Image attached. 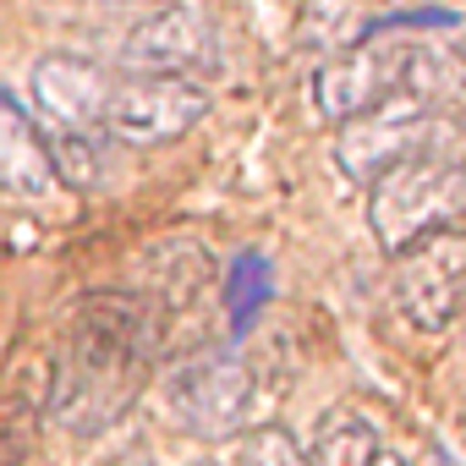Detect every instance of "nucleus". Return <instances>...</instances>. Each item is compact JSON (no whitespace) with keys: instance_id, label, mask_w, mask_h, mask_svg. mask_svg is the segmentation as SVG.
<instances>
[{"instance_id":"nucleus-10","label":"nucleus","mask_w":466,"mask_h":466,"mask_svg":"<svg viewBox=\"0 0 466 466\" xmlns=\"http://www.w3.org/2000/svg\"><path fill=\"white\" fill-rule=\"evenodd\" d=\"M61 181H56V165H50V148H45V132L28 121V110L0 88V192L12 198H50Z\"/></svg>"},{"instance_id":"nucleus-18","label":"nucleus","mask_w":466,"mask_h":466,"mask_svg":"<svg viewBox=\"0 0 466 466\" xmlns=\"http://www.w3.org/2000/svg\"><path fill=\"white\" fill-rule=\"evenodd\" d=\"M450 50H455V66H461V77H466V34H461V39H455Z\"/></svg>"},{"instance_id":"nucleus-19","label":"nucleus","mask_w":466,"mask_h":466,"mask_svg":"<svg viewBox=\"0 0 466 466\" xmlns=\"http://www.w3.org/2000/svg\"><path fill=\"white\" fill-rule=\"evenodd\" d=\"M373 466H406V461H400V455H379Z\"/></svg>"},{"instance_id":"nucleus-13","label":"nucleus","mask_w":466,"mask_h":466,"mask_svg":"<svg viewBox=\"0 0 466 466\" xmlns=\"http://www.w3.org/2000/svg\"><path fill=\"white\" fill-rule=\"evenodd\" d=\"M373 28L368 17V0H302V17H297V45L319 61L362 45Z\"/></svg>"},{"instance_id":"nucleus-2","label":"nucleus","mask_w":466,"mask_h":466,"mask_svg":"<svg viewBox=\"0 0 466 466\" xmlns=\"http://www.w3.org/2000/svg\"><path fill=\"white\" fill-rule=\"evenodd\" d=\"M444 23H450L444 12L390 17V23H373L362 45L319 61V72H313V105H319V116L335 121V127H346V121H357V116L400 99L406 77H411V50H417L411 28H444Z\"/></svg>"},{"instance_id":"nucleus-7","label":"nucleus","mask_w":466,"mask_h":466,"mask_svg":"<svg viewBox=\"0 0 466 466\" xmlns=\"http://www.w3.org/2000/svg\"><path fill=\"white\" fill-rule=\"evenodd\" d=\"M208 116V94L192 77H121L105 105V137L127 148H165Z\"/></svg>"},{"instance_id":"nucleus-6","label":"nucleus","mask_w":466,"mask_h":466,"mask_svg":"<svg viewBox=\"0 0 466 466\" xmlns=\"http://www.w3.org/2000/svg\"><path fill=\"white\" fill-rule=\"evenodd\" d=\"M395 308L411 329L439 335L466 313V230H439V237L406 248L395 258Z\"/></svg>"},{"instance_id":"nucleus-8","label":"nucleus","mask_w":466,"mask_h":466,"mask_svg":"<svg viewBox=\"0 0 466 466\" xmlns=\"http://www.w3.org/2000/svg\"><path fill=\"white\" fill-rule=\"evenodd\" d=\"M219 56L214 23L187 6V0H170V6H154L143 23H132V34L121 39V66L127 77H192L208 72Z\"/></svg>"},{"instance_id":"nucleus-12","label":"nucleus","mask_w":466,"mask_h":466,"mask_svg":"<svg viewBox=\"0 0 466 466\" xmlns=\"http://www.w3.org/2000/svg\"><path fill=\"white\" fill-rule=\"evenodd\" d=\"M203 280H208V253H203V242H192V237H165V242H154V248L143 253V297H148L159 313L192 302V297L203 291Z\"/></svg>"},{"instance_id":"nucleus-11","label":"nucleus","mask_w":466,"mask_h":466,"mask_svg":"<svg viewBox=\"0 0 466 466\" xmlns=\"http://www.w3.org/2000/svg\"><path fill=\"white\" fill-rule=\"evenodd\" d=\"M50 417V368L23 362L0 390V466H23Z\"/></svg>"},{"instance_id":"nucleus-17","label":"nucleus","mask_w":466,"mask_h":466,"mask_svg":"<svg viewBox=\"0 0 466 466\" xmlns=\"http://www.w3.org/2000/svg\"><path fill=\"white\" fill-rule=\"evenodd\" d=\"M225 297H230V313H237V324H248V313L269 297V269H264V258H258V253H248L237 269H230Z\"/></svg>"},{"instance_id":"nucleus-16","label":"nucleus","mask_w":466,"mask_h":466,"mask_svg":"<svg viewBox=\"0 0 466 466\" xmlns=\"http://www.w3.org/2000/svg\"><path fill=\"white\" fill-rule=\"evenodd\" d=\"M242 466H308V455L297 450V439L286 428L264 422V428H253L242 439Z\"/></svg>"},{"instance_id":"nucleus-21","label":"nucleus","mask_w":466,"mask_h":466,"mask_svg":"<svg viewBox=\"0 0 466 466\" xmlns=\"http://www.w3.org/2000/svg\"><path fill=\"white\" fill-rule=\"evenodd\" d=\"M192 466H214V461H192Z\"/></svg>"},{"instance_id":"nucleus-15","label":"nucleus","mask_w":466,"mask_h":466,"mask_svg":"<svg viewBox=\"0 0 466 466\" xmlns=\"http://www.w3.org/2000/svg\"><path fill=\"white\" fill-rule=\"evenodd\" d=\"M45 148H50V165H56L61 187H77V192L99 187V176H105L99 132H45Z\"/></svg>"},{"instance_id":"nucleus-1","label":"nucleus","mask_w":466,"mask_h":466,"mask_svg":"<svg viewBox=\"0 0 466 466\" xmlns=\"http://www.w3.org/2000/svg\"><path fill=\"white\" fill-rule=\"evenodd\" d=\"M165 340V313L143 291H88L50 362V417L72 439L110 433L143 395Z\"/></svg>"},{"instance_id":"nucleus-3","label":"nucleus","mask_w":466,"mask_h":466,"mask_svg":"<svg viewBox=\"0 0 466 466\" xmlns=\"http://www.w3.org/2000/svg\"><path fill=\"white\" fill-rule=\"evenodd\" d=\"M406 159H461L466 165V121L400 94L357 121H346L335 137V165L362 187H373L384 170H395Z\"/></svg>"},{"instance_id":"nucleus-14","label":"nucleus","mask_w":466,"mask_h":466,"mask_svg":"<svg viewBox=\"0 0 466 466\" xmlns=\"http://www.w3.org/2000/svg\"><path fill=\"white\" fill-rule=\"evenodd\" d=\"M384 450H379V433L362 411H329L313 433V450H308V466H373Z\"/></svg>"},{"instance_id":"nucleus-4","label":"nucleus","mask_w":466,"mask_h":466,"mask_svg":"<svg viewBox=\"0 0 466 466\" xmlns=\"http://www.w3.org/2000/svg\"><path fill=\"white\" fill-rule=\"evenodd\" d=\"M466 214V165L461 159H406L368 187L373 242L400 258L406 248L455 230Z\"/></svg>"},{"instance_id":"nucleus-20","label":"nucleus","mask_w":466,"mask_h":466,"mask_svg":"<svg viewBox=\"0 0 466 466\" xmlns=\"http://www.w3.org/2000/svg\"><path fill=\"white\" fill-rule=\"evenodd\" d=\"M127 6H170V0H127Z\"/></svg>"},{"instance_id":"nucleus-5","label":"nucleus","mask_w":466,"mask_h":466,"mask_svg":"<svg viewBox=\"0 0 466 466\" xmlns=\"http://www.w3.org/2000/svg\"><path fill=\"white\" fill-rule=\"evenodd\" d=\"M258 379L237 346H198L165 373V400L176 422L198 439H230L248 428Z\"/></svg>"},{"instance_id":"nucleus-9","label":"nucleus","mask_w":466,"mask_h":466,"mask_svg":"<svg viewBox=\"0 0 466 466\" xmlns=\"http://www.w3.org/2000/svg\"><path fill=\"white\" fill-rule=\"evenodd\" d=\"M110 88H116V77L83 56H45L28 77L45 132H105Z\"/></svg>"}]
</instances>
